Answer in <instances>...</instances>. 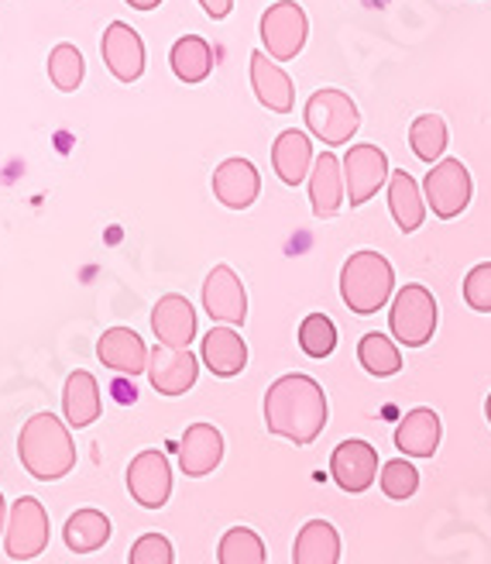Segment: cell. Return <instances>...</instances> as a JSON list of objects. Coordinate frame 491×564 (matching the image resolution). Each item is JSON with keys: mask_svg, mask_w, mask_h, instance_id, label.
<instances>
[{"mask_svg": "<svg viewBox=\"0 0 491 564\" xmlns=\"http://www.w3.org/2000/svg\"><path fill=\"white\" fill-rule=\"evenodd\" d=\"M327 392L324 386L303 376L288 372L275 379L265 392V427L293 444H313L327 427Z\"/></svg>", "mask_w": 491, "mask_h": 564, "instance_id": "obj_1", "label": "cell"}, {"mask_svg": "<svg viewBox=\"0 0 491 564\" xmlns=\"http://www.w3.org/2000/svg\"><path fill=\"white\" fill-rule=\"evenodd\" d=\"M18 455L24 471L39 482H59L76 468V444L66 423L55 413H35L21 427Z\"/></svg>", "mask_w": 491, "mask_h": 564, "instance_id": "obj_2", "label": "cell"}, {"mask_svg": "<svg viewBox=\"0 0 491 564\" xmlns=\"http://www.w3.org/2000/svg\"><path fill=\"white\" fill-rule=\"evenodd\" d=\"M395 269L379 251H354L340 269V296L351 314L371 317L392 300Z\"/></svg>", "mask_w": 491, "mask_h": 564, "instance_id": "obj_3", "label": "cell"}, {"mask_svg": "<svg viewBox=\"0 0 491 564\" xmlns=\"http://www.w3.org/2000/svg\"><path fill=\"white\" fill-rule=\"evenodd\" d=\"M306 128L324 145H348L361 128V110L343 90H316L306 100Z\"/></svg>", "mask_w": 491, "mask_h": 564, "instance_id": "obj_4", "label": "cell"}, {"mask_svg": "<svg viewBox=\"0 0 491 564\" xmlns=\"http://www.w3.org/2000/svg\"><path fill=\"white\" fill-rule=\"evenodd\" d=\"M437 300L426 286L419 282H410V286H402L392 300V314H389V327L395 334L399 345L406 348H423L429 345L433 330H437Z\"/></svg>", "mask_w": 491, "mask_h": 564, "instance_id": "obj_5", "label": "cell"}, {"mask_svg": "<svg viewBox=\"0 0 491 564\" xmlns=\"http://www.w3.org/2000/svg\"><path fill=\"white\" fill-rule=\"evenodd\" d=\"M471 173L460 159H440L429 169L423 180V193H426V207L437 214L440 220H454L468 210L471 204Z\"/></svg>", "mask_w": 491, "mask_h": 564, "instance_id": "obj_6", "label": "cell"}, {"mask_svg": "<svg viewBox=\"0 0 491 564\" xmlns=\"http://www.w3.org/2000/svg\"><path fill=\"white\" fill-rule=\"evenodd\" d=\"M258 32H262V45L272 59L288 63L303 52L306 35H309V21L296 0H275V4L262 14Z\"/></svg>", "mask_w": 491, "mask_h": 564, "instance_id": "obj_7", "label": "cell"}, {"mask_svg": "<svg viewBox=\"0 0 491 564\" xmlns=\"http://www.w3.org/2000/svg\"><path fill=\"white\" fill-rule=\"evenodd\" d=\"M48 513L35 496H21L11 506L8 530H4V551L14 561H32L48 547Z\"/></svg>", "mask_w": 491, "mask_h": 564, "instance_id": "obj_8", "label": "cell"}, {"mask_svg": "<svg viewBox=\"0 0 491 564\" xmlns=\"http://www.w3.org/2000/svg\"><path fill=\"white\" fill-rule=\"evenodd\" d=\"M340 165H343V186H348L351 207L368 204L392 176L389 155L379 145H351V152L343 155Z\"/></svg>", "mask_w": 491, "mask_h": 564, "instance_id": "obj_9", "label": "cell"}, {"mask_svg": "<svg viewBox=\"0 0 491 564\" xmlns=\"http://www.w3.org/2000/svg\"><path fill=\"white\" fill-rule=\"evenodd\" d=\"M128 492L141 510H162L172 496V468L162 451L149 447L128 465Z\"/></svg>", "mask_w": 491, "mask_h": 564, "instance_id": "obj_10", "label": "cell"}, {"mask_svg": "<svg viewBox=\"0 0 491 564\" xmlns=\"http://www.w3.org/2000/svg\"><path fill=\"white\" fill-rule=\"evenodd\" d=\"M330 475L343 492H364L379 478V451L368 441H340L330 455Z\"/></svg>", "mask_w": 491, "mask_h": 564, "instance_id": "obj_11", "label": "cell"}, {"mask_svg": "<svg viewBox=\"0 0 491 564\" xmlns=\"http://www.w3.org/2000/svg\"><path fill=\"white\" fill-rule=\"evenodd\" d=\"M204 306L214 321H220L223 327H234L248 321V293L244 282L238 279V272L230 265H217L207 282H204Z\"/></svg>", "mask_w": 491, "mask_h": 564, "instance_id": "obj_12", "label": "cell"}, {"mask_svg": "<svg viewBox=\"0 0 491 564\" xmlns=\"http://www.w3.org/2000/svg\"><path fill=\"white\" fill-rule=\"evenodd\" d=\"M199 358L189 348H165L159 345L149 358V379L159 397H183L196 386Z\"/></svg>", "mask_w": 491, "mask_h": 564, "instance_id": "obj_13", "label": "cell"}, {"mask_svg": "<svg viewBox=\"0 0 491 564\" xmlns=\"http://www.w3.org/2000/svg\"><path fill=\"white\" fill-rule=\"evenodd\" d=\"M100 52H103L107 69L121 83L141 79V73H144V42H141V35L134 32L131 24L110 21L107 32H103V42H100Z\"/></svg>", "mask_w": 491, "mask_h": 564, "instance_id": "obj_14", "label": "cell"}, {"mask_svg": "<svg viewBox=\"0 0 491 564\" xmlns=\"http://www.w3.org/2000/svg\"><path fill=\"white\" fill-rule=\"evenodd\" d=\"M258 193H262V176L251 159H227L214 169V196L230 210H248Z\"/></svg>", "mask_w": 491, "mask_h": 564, "instance_id": "obj_15", "label": "cell"}, {"mask_svg": "<svg viewBox=\"0 0 491 564\" xmlns=\"http://www.w3.org/2000/svg\"><path fill=\"white\" fill-rule=\"evenodd\" d=\"M97 358L107 365L110 372L134 379L141 372H149L152 351H149V345H144L131 327H110V330H103V337L97 341Z\"/></svg>", "mask_w": 491, "mask_h": 564, "instance_id": "obj_16", "label": "cell"}, {"mask_svg": "<svg viewBox=\"0 0 491 564\" xmlns=\"http://www.w3.org/2000/svg\"><path fill=\"white\" fill-rule=\"evenodd\" d=\"M251 87L262 107L275 110V115H288L296 107V87L288 73L272 59L269 52H251Z\"/></svg>", "mask_w": 491, "mask_h": 564, "instance_id": "obj_17", "label": "cell"}, {"mask_svg": "<svg viewBox=\"0 0 491 564\" xmlns=\"http://www.w3.org/2000/svg\"><path fill=\"white\" fill-rule=\"evenodd\" d=\"M152 330L165 348H189L196 337V310L186 296L168 293L152 310Z\"/></svg>", "mask_w": 491, "mask_h": 564, "instance_id": "obj_18", "label": "cell"}, {"mask_svg": "<svg viewBox=\"0 0 491 564\" xmlns=\"http://www.w3.org/2000/svg\"><path fill=\"white\" fill-rule=\"evenodd\" d=\"M223 462V437L214 423H193L179 441V468L189 478H204Z\"/></svg>", "mask_w": 491, "mask_h": 564, "instance_id": "obj_19", "label": "cell"}, {"mask_svg": "<svg viewBox=\"0 0 491 564\" xmlns=\"http://www.w3.org/2000/svg\"><path fill=\"white\" fill-rule=\"evenodd\" d=\"M343 196H348V186H343V165L334 152H324L316 155L313 169H309V204H313V214L327 220V217H337Z\"/></svg>", "mask_w": 491, "mask_h": 564, "instance_id": "obj_20", "label": "cell"}, {"mask_svg": "<svg viewBox=\"0 0 491 564\" xmlns=\"http://www.w3.org/2000/svg\"><path fill=\"white\" fill-rule=\"evenodd\" d=\"M444 437V423L429 406H416L399 420L395 427V447L410 458H433Z\"/></svg>", "mask_w": 491, "mask_h": 564, "instance_id": "obj_21", "label": "cell"}, {"mask_svg": "<svg viewBox=\"0 0 491 564\" xmlns=\"http://www.w3.org/2000/svg\"><path fill=\"white\" fill-rule=\"evenodd\" d=\"M313 141L306 131H296V128H288L275 138V145H272V165H275V173L285 186H299L306 176H309V169H313Z\"/></svg>", "mask_w": 491, "mask_h": 564, "instance_id": "obj_22", "label": "cell"}, {"mask_svg": "<svg viewBox=\"0 0 491 564\" xmlns=\"http://www.w3.org/2000/svg\"><path fill=\"white\" fill-rule=\"evenodd\" d=\"M204 361L207 369L220 379H234L248 365V345L234 327H214L204 337Z\"/></svg>", "mask_w": 491, "mask_h": 564, "instance_id": "obj_23", "label": "cell"}, {"mask_svg": "<svg viewBox=\"0 0 491 564\" xmlns=\"http://www.w3.org/2000/svg\"><path fill=\"white\" fill-rule=\"evenodd\" d=\"M389 210H392L402 235H413L423 228L426 204H423L419 183L406 173V169H395V173L389 176Z\"/></svg>", "mask_w": 491, "mask_h": 564, "instance_id": "obj_24", "label": "cell"}, {"mask_svg": "<svg viewBox=\"0 0 491 564\" xmlns=\"http://www.w3.org/2000/svg\"><path fill=\"white\" fill-rule=\"evenodd\" d=\"M103 403H100V386L90 372L76 369L69 379H66V389H63V413H66V423L69 427H90L97 423Z\"/></svg>", "mask_w": 491, "mask_h": 564, "instance_id": "obj_25", "label": "cell"}, {"mask_svg": "<svg viewBox=\"0 0 491 564\" xmlns=\"http://www.w3.org/2000/svg\"><path fill=\"white\" fill-rule=\"evenodd\" d=\"M340 561V533L327 520H309L293 544V564H337Z\"/></svg>", "mask_w": 491, "mask_h": 564, "instance_id": "obj_26", "label": "cell"}, {"mask_svg": "<svg viewBox=\"0 0 491 564\" xmlns=\"http://www.w3.org/2000/svg\"><path fill=\"white\" fill-rule=\"evenodd\" d=\"M172 73H176L183 83H204L214 73V48L207 39L199 35H183L176 45H172Z\"/></svg>", "mask_w": 491, "mask_h": 564, "instance_id": "obj_27", "label": "cell"}, {"mask_svg": "<svg viewBox=\"0 0 491 564\" xmlns=\"http://www.w3.org/2000/svg\"><path fill=\"white\" fill-rule=\"evenodd\" d=\"M63 538L73 554H94L110 541V520L100 510H76L66 520Z\"/></svg>", "mask_w": 491, "mask_h": 564, "instance_id": "obj_28", "label": "cell"}, {"mask_svg": "<svg viewBox=\"0 0 491 564\" xmlns=\"http://www.w3.org/2000/svg\"><path fill=\"white\" fill-rule=\"evenodd\" d=\"M217 561L220 564H269V547L251 527H230L220 538Z\"/></svg>", "mask_w": 491, "mask_h": 564, "instance_id": "obj_29", "label": "cell"}, {"mask_svg": "<svg viewBox=\"0 0 491 564\" xmlns=\"http://www.w3.org/2000/svg\"><path fill=\"white\" fill-rule=\"evenodd\" d=\"M358 361H361V369L368 376H374V379H389V376L402 372V351L379 330H371V334L361 337Z\"/></svg>", "mask_w": 491, "mask_h": 564, "instance_id": "obj_30", "label": "cell"}, {"mask_svg": "<svg viewBox=\"0 0 491 564\" xmlns=\"http://www.w3.org/2000/svg\"><path fill=\"white\" fill-rule=\"evenodd\" d=\"M447 121L440 115H419L413 124H410V145H413V155L423 159V162H440V155L447 152Z\"/></svg>", "mask_w": 491, "mask_h": 564, "instance_id": "obj_31", "label": "cell"}, {"mask_svg": "<svg viewBox=\"0 0 491 564\" xmlns=\"http://www.w3.org/2000/svg\"><path fill=\"white\" fill-rule=\"evenodd\" d=\"M83 73H86V63H83V52L76 45L59 42L48 52V79L55 83V90H63V94L79 90Z\"/></svg>", "mask_w": 491, "mask_h": 564, "instance_id": "obj_32", "label": "cell"}, {"mask_svg": "<svg viewBox=\"0 0 491 564\" xmlns=\"http://www.w3.org/2000/svg\"><path fill=\"white\" fill-rule=\"evenodd\" d=\"M299 348L309 358H327L337 348V327L327 314H309L299 324Z\"/></svg>", "mask_w": 491, "mask_h": 564, "instance_id": "obj_33", "label": "cell"}, {"mask_svg": "<svg viewBox=\"0 0 491 564\" xmlns=\"http://www.w3.org/2000/svg\"><path fill=\"white\" fill-rule=\"evenodd\" d=\"M379 486L389 499L402 502V499H410L416 496L419 489V471L406 462V458H395V462H385L382 465V475H379Z\"/></svg>", "mask_w": 491, "mask_h": 564, "instance_id": "obj_34", "label": "cell"}, {"mask_svg": "<svg viewBox=\"0 0 491 564\" xmlns=\"http://www.w3.org/2000/svg\"><path fill=\"white\" fill-rule=\"evenodd\" d=\"M172 561H176V551H172L168 538H162V533H141L128 554V564H172Z\"/></svg>", "mask_w": 491, "mask_h": 564, "instance_id": "obj_35", "label": "cell"}, {"mask_svg": "<svg viewBox=\"0 0 491 564\" xmlns=\"http://www.w3.org/2000/svg\"><path fill=\"white\" fill-rule=\"evenodd\" d=\"M465 300L478 314H491V262H481L465 275Z\"/></svg>", "mask_w": 491, "mask_h": 564, "instance_id": "obj_36", "label": "cell"}, {"mask_svg": "<svg viewBox=\"0 0 491 564\" xmlns=\"http://www.w3.org/2000/svg\"><path fill=\"white\" fill-rule=\"evenodd\" d=\"M199 4H204V11H207L214 21H223L230 11H234V0H199Z\"/></svg>", "mask_w": 491, "mask_h": 564, "instance_id": "obj_37", "label": "cell"}, {"mask_svg": "<svg viewBox=\"0 0 491 564\" xmlns=\"http://www.w3.org/2000/svg\"><path fill=\"white\" fill-rule=\"evenodd\" d=\"M124 4H131L134 11H155L162 0H124Z\"/></svg>", "mask_w": 491, "mask_h": 564, "instance_id": "obj_38", "label": "cell"}, {"mask_svg": "<svg viewBox=\"0 0 491 564\" xmlns=\"http://www.w3.org/2000/svg\"><path fill=\"white\" fill-rule=\"evenodd\" d=\"M8 517H11V510L4 502V492H0V538H4V530H8Z\"/></svg>", "mask_w": 491, "mask_h": 564, "instance_id": "obj_39", "label": "cell"}, {"mask_svg": "<svg viewBox=\"0 0 491 564\" xmlns=\"http://www.w3.org/2000/svg\"><path fill=\"white\" fill-rule=\"evenodd\" d=\"M484 416H488V423H491V392H488V400H484Z\"/></svg>", "mask_w": 491, "mask_h": 564, "instance_id": "obj_40", "label": "cell"}]
</instances>
